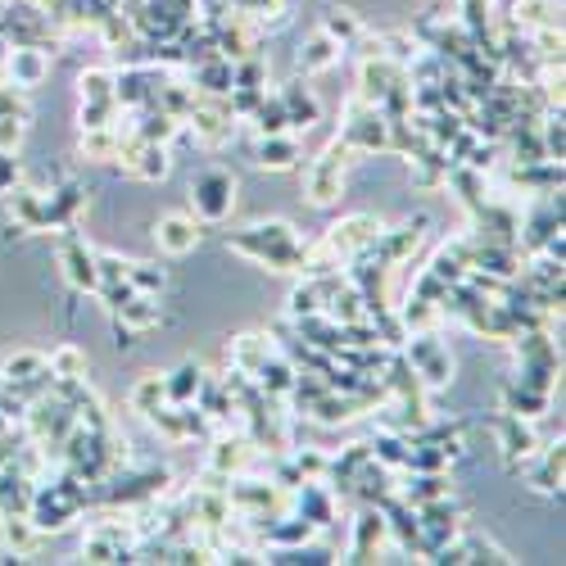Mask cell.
I'll use <instances>...</instances> for the list:
<instances>
[{"label":"cell","instance_id":"obj_1","mask_svg":"<svg viewBox=\"0 0 566 566\" xmlns=\"http://www.w3.org/2000/svg\"><path fill=\"white\" fill-rule=\"evenodd\" d=\"M196 204H200L204 218H222L226 209H232V177H222V173L200 177V186H196Z\"/></svg>","mask_w":566,"mask_h":566},{"label":"cell","instance_id":"obj_2","mask_svg":"<svg viewBox=\"0 0 566 566\" xmlns=\"http://www.w3.org/2000/svg\"><path fill=\"white\" fill-rule=\"evenodd\" d=\"M155 236L164 241V249H173V254H186V249L196 245V222H186V218H164Z\"/></svg>","mask_w":566,"mask_h":566},{"label":"cell","instance_id":"obj_3","mask_svg":"<svg viewBox=\"0 0 566 566\" xmlns=\"http://www.w3.org/2000/svg\"><path fill=\"white\" fill-rule=\"evenodd\" d=\"M64 263H68V281H73V286H82V290H96V286H100L96 258H91L87 249H78V245H73V249L64 254Z\"/></svg>","mask_w":566,"mask_h":566},{"label":"cell","instance_id":"obj_4","mask_svg":"<svg viewBox=\"0 0 566 566\" xmlns=\"http://www.w3.org/2000/svg\"><path fill=\"white\" fill-rule=\"evenodd\" d=\"M290 159H295V145L290 141H268L258 149V164L263 168H290Z\"/></svg>","mask_w":566,"mask_h":566},{"label":"cell","instance_id":"obj_5","mask_svg":"<svg viewBox=\"0 0 566 566\" xmlns=\"http://www.w3.org/2000/svg\"><path fill=\"white\" fill-rule=\"evenodd\" d=\"M164 390H168L177 403H186V399H191V390H200V371H196V367H181V371L173 376V381H168Z\"/></svg>","mask_w":566,"mask_h":566},{"label":"cell","instance_id":"obj_6","mask_svg":"<svg viewBox=\"0 0 566 566\" xmlns=\"http://www.w3.org/2000/svg\"><path fill=\"white\" fill-rule=\"evenodd\" d=\"M127 277H132V286H141V290H159V286H164V273L149 268V263H136V268H127Z\"/></svg>","mask_w":566,"mask_h":566},{"label":"cell","instance_id":"obj_7","mask_svg":"<svg viewBox=\"0 0 566 566\" xmlns=\"http://www.w3.org/2000/svg\"><path fill=\"white\" fill-rule=\"evenodd\" d=\"M78 367H82V354H78V349H59V354L51 358V371L68 376V381H73V376H78Z\"/></svg>","mask_w":566,"mask_h":566},{"label":"cell","instance_id":"obj_8","mask_svg":"<svg viewBox=\"0 0 566 566\" xmlns=\"http://www.w3.org/2000/svg\"><path fill=\"white\" fill-rule=\"evenodd\" d=\"M14 73L23 82H36L42 78V55H14Z\"/></svg>","mask_w":566,"mask_h":566},{"label":"cell","instance_id":"obj_9","mask_svg":"<svg viewBox=\"0 0 566 566\" xmlns=\"http://www.w3.org/2000/svg\"><path fill=\"white\" fill-rule=\"evenodd\" d=\"M82 96H87V100L109 96V73H82Z\"/></svg>","mask_w":566,"mask_h":566},{"label":"cell","instance_id":"obj_10","mask_svg":"<svg viewBox=\"0 0 566 566\" xmlns=\"http://www.w3.org/2000/svg\"><path fill=\"white\" fill-rule=\"evenodd\" d=\"M331 59H335L331 42H313V46H309V55H304V68H326Z\"/></svg>","mask_w":566,"mask_h":566},{"label":"cell","instance_id":"obj_11","mask_svg":"<svg viewBox=\"0 0 566 566\" xmlns=\"http://www.w3.org/2000/svg\"><path fill=\"white\" fill-rule=\"evenodd\" d=\"M141 173H145V177H164V173H168V155H164V149H145Z\"/></svg>","mask_w":566,"mask_h":566}]
</instances>
